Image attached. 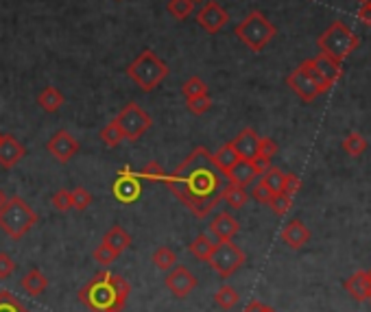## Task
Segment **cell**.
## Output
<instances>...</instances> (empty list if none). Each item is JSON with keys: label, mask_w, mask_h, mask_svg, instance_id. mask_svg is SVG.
Listing matches in <instances>:
<instances>
[{"label": "cell", "mask_w": 371, "mask_h": 312, "mask_svg": "<svg viewBox=\"0 0 371 312\" xmlns=\"http://www.w3.org/2000/svg\"><path fill=\"white\" fill-rule=\"evenodd\" d=\"M164 184L197 219H206L223 201V173L214 166L212 153L206 147H197L171 175H166Z\"/></svg>", "instance_id": "obj_1"}, {"label": "cell", "mask_w": 371, "mask_h": 312, "mask_svg": "<svg viewBox=\"0 0 371 312\" xmlns=\"http://www.w3.org/2000/svg\"><path fill=\"white\" fill-rule=\"evenodd\" d=\"M79 302L92 312H121L125 302L116 295L110 282V271H99L79 291Z\"/></svg>", "instance_id": "obj_2"}, {"label": "cell", "mask_w": 371, "mask_h": 312, "mask_svg": "<svg viewBox=\"0 0 371 312\" xmlns=\"http://www.w3.org/2000/svg\"><path fill=\"white\" fill-rule=\"evenodd\" d=\"M127 75L142 92H153L166 77L171 75V68L166 62H162L151 48H147V51H142L134 62L129 64Z\"/></svg>", "instance_id": "obj_3"}, {"label": "cell", "mask_w": 371, "mask_h": 312, "mask_svg": "<svg viewBox=\"0 0 371 312\" xmlns=\"http://www.w3.org/2000/svg\"><path fill=\"white\" fill-rule=\"evenodd\" d=\"M358 44H361L358 35L341 20H334L317 40L319 51L326 57L334 59L337 64H343L345 59L356 51Z\"/></svg>", "instance_id": "obj_4"}, {"label": "cell", "mask_w": 371, "mask_h": 312, "mask_svg": "<svg viewBox=\"0 0 371 312\" xmlns=\"http://www.w3.org/2000/svg\"><path fill=\"white\" fill-rule=\"evenodd\" d=\"M35 225H38V214L25 199L9 197V201L0 208V230L11 240L25 238Z\"/></svg>", "instance_id": "obj_5"}, {"label": "cell", "mask_w": 371, "mask_h": 312, "mask_svg": "<svg viewBox=\"0 0 371 312\" xmlns=\"http://www.w3.org/2000/svg\"><path fill=\"white\" fill-rule=\"evenodd\" d=\"M234 33L249 51L260 53V51H265V46L278 35V29L273 27V22L265 14L251 11V14H247V18H243L236 24Z\"/></svg>", "instance_id": "obj_6"}, {"label": "cell", "mask_w": 371, "mask_h": 312, "mask_svg": "<svg viewBox=\"0 0 371 312\" xmlns=\"http://www.w3.org/2000/svg\"><path fill=\"white\" fill-rule=\"evenodd\" d=\"M286 86H289L304 103H313L319 94H326V90H323V86L315 75L310 59L302 62L289 77H286Z\"/></svg>", "instance_id": "obj_7"}, {"label": "cell", "mask_w": 371, "mask_h": 312, "mask_svg": "<svg viewBox=\"0 0 371 312\" xmlns=\"http://www.w3.org/2000/svg\"><path fill=\"white\" fill-rule=\"evenodd\" d=\"M208 264L212 267V271H217L221 278H232V275L245 264V251L234 245V240H223V243H217L212 256L208 258Z\"/></svg>", "instance_id": "obj_8"}, {"label": "cell", "mask_w": 371, "mask_h": 312, "mask_svg": "<svg viewBox=\"0 0 371 312\" xmlns=\"http://www.w3.org/2000/svg\"><path fill=\"white\" fill-rule=\"evenodd\" d=\"M114 120L118 123V127H121L125 140L129 142L140 140L153 127V118L142 110L138 103H127Z\"/></svg>", "instance_id": "obj_9"}, {"label": "cell", "mask_w": 371, "mask_h": 312, "mask_svg": "<svg viewBox=\"0 0 371 312\" xmlns=\"http://www.w3.org/2000/svg\"><path fill=\"white\" fill-rule=\"evenodd\" d=\"M79 149H81L79 140L66 129H59L57 134H53L51 140L46 142V151H49L51 158H55L59 164H68L79 153Z\"/></svg>", "instance_id": "obj_10"}, {"label": "cell", "mask_w": 371, "mask_h": 312, "mask_svg": "<svg viewBox=\"0 0 371 312\" xmlns=\"http://www.w3.org/2000/svg\"><path fill=\"white\" fill-rule=\"evenodd\" d=\"M164 284H166V288H169V291L175 297L184 299V297H188L197 288V278L186 267H182V264H175L171 271H166Z\"/></svg>", "instance_id": "obj_11"}, {"label": "cell", "mask_w": 371, "mask_h": 312, "mask_svg": "<svg viewBox=\"0 0 371 312\" xmlns=\"http://www.w3.org/2000/svg\"><path fill=\"white\" fill-rule=\"evenodd\" d=\"M197 22L203 31L214 35V33H219L227 22H230V14H227L217 0H208V3L203 5V9L197 14Z\"/></svg>", "instance_id": "obj_12"}, {"label": "cell", "mask_w": 371, "mask_h": 312, "mask_svg": "<svg viewBox=\"0 0 371 312\" xmlns=\"http://www.w3.org/2000/svg\"><path fill=\"white\" fill-rule=\"evenodd\" d=\"M112 192H114L116 201H121V203H134V201H138L140 192H142L140 177L131 173L129 168H123V171L118 173V179L114 182V186H112Z\"/></svg>", "instance_id": "obj_13"}, {"label": "cell", "mask_w": 371, "mask_h": 312, "mask_svg": "<svg viewBox=\"0 0 371 312\" xmlns=\"http://www.w3.org/2000/svg\"><path fill=\"white\" fill-rule=\"evenodd\" d=\"M25 155H27L25 144H22L16 136L3 134V138H0V166L9 171V168H14Z\"/></svg>", "instance_id": "obj_14"}, {"label": "cell", "mask_w": 371, "mask_h": 312, "mask_svg": "<svg viewBox=\"0 0 371 312\" xmlns=\"http://www.w3.org/2000/svg\"><path fill=\"white\" fill-rule=\"evenodd\" d=\"M310 62H313L315 72L319 75V79H321L323 88H326V90H330V88L334 86V83L339 81V77L343 75L341 64H337V62H334V59L326 57L323 53H319L317 57H313V59H310Z\"/></svg>", "instance_id": "obj_15"}, {"label": "cell", "mask_w": 371, "mask_h": 312, "mask_svg": "<svg viewBox=\"0 0 371 312\" xmlns=\"http://www.w3.org/2000/svg\"><path fill=\"white\" fill-rule=\"evenodd\" d=\"M258 175H260V171L256 168L254 160H238L223 177L227 179V184H236V186L247 188L249 184L256 182Z\"/></svg>", "instance_id": "obj_16"}, {"label": "cell", "mask_w": 371, "mask_h": 312, "mask_svg": "<svg viewBox=\"0 0 371 312\" xmlns=\"http://www.w3.org/2000/svg\"><path fill=\"white\" fill-rule=\"evenodd\" d=\"M258 142H260V136L256 131L251 127H245L241 134L232 140V147L236 149L241 160H254L258 155Z\"/></svg>", "instance_id": "obj_17"}, {"label": "cell", "mask_w": 371, "mask_h": 312, "mask_svg": "<svg viewBox=\"0 0 371 312\" xmlns=\"http://www.w3.org/2000/svg\"><path fill=\"white\" fill-rule=\"evenodd\" d=\"M282 240L286 245H289L291 249H302L308 240H310V230L304 225V221L299 219H293L284 225L282 230Z\"/></svg>", "instance_id": "obj_18"}, {"label": "cell", "mask_w": 371, "mask_h": 312, "mask_svg": "<svg viewBox=\"0 0 371 312\" xmlns=\"http://www.w3.org/2000/svg\"><path fill=\"white\" fill-rule=\"evenodd\" d=\"M345 291L350 293L356 302H367L371 297V273L358 271L350 280H345Z\"/></svg>", "instance_id": "obj_19"}, {"label": "cell", "mask_w": 371, "mask_h": 312, "mask_svg": "<svg viewBox=\"0 0 371 312\" xmlns=\"http://www.w3.org/2000/svg\"><path fill=\"white\" fill-rule=\"evenodd\" d=\"M210 230L219 238V243H223V240H234V236L241 232V225H238V221L230 212H221L217 219L212 221Z\"/></svg>", "instance_id": "obj_20"}, {"label": "cell", "mask_w": 371, "mask_h": 312, "mask_svg": "<svg viewBox=\"0 0 371 312\" xmlns=\"http://www.w3.org/2000/svg\"><path fill=\"white\" fill-rule=\"evenodd\" d=\"M103 243L110 249H114L118 256H121V254H125V251L131 247V234L125 232L121 225H114L110 232H105Z\"/></svg>", "instance_id": "obj_21"}, {"label": "cell", "mask_w": 371, "mask_h": 312, "mask_svg": "<svg viewBox=\"0 0 371 312\" xmlns=\"http://www.w3.org/2000/svg\"><path fill=\"white\" fill-rule=\"evenodd\" d=\"M22 288H25L31 297H40L46 288H49V278H46L40 269H31L25 278H22Z\"/></svg>", "instance_id": "obj_22"}, {"label": "cell", "mask_w": 371, "mask_h": 312, "mask_svg": "<svg viewBox=\"0 0 371 312\" xmlns=\"http://www.w3.org/2000/svg\"><path fill=\"white\" fill-rule=\"evenodd\" d=\"M241 160L238 158V153H236V149L232 147V142H227V144H223V147L212 155V162H214V166L219 168V171L225 175L227 171H230V168Z\"/></svg>", "instance_id": "obj_23"}, {"label": "cell", "mask_w": 371, "mask_h": 312, "mask_svg": "<svg viewBox=\"0 0 371 312\" xmlns=\"http://www.w3.org/2000/svg\"><path fill=\"white\" fill-rule=\"evenodd\" d=\"M38 103H40V107L44 112H49V114H55L59 107H62L64 103H66V99H64V94L59 92L57 88H53V86H49V88H44L42 92H40V96H38Z\"/></svg>", "instance_id": "obj_24"}, {"label": "cell", "mask_w": 371, "mask_h": 312, "mask_svg": "<svg viewBox=\"0 0 371 312\" xmlns=\"http://www.w3.org/2000/svg\"><path fill=\"white\" fill-rule=\"evenodd\" d=\"M223 201L227 203L230 208H243L247 206V201H249V192L247 188L243 186H236V184H225L223 186Z\"/></svg>", "instance_id": "obj_25"}, {"label": "cell", "mask_w": 371, "mask_h": 312, "mask_svg": "<svg viewBox=\"0 0 371 312\" xmlns=\"http://www.w3.org/2000/svg\"><path fill=\"white\" fill-rule=\"evenodd\" d=\"M214 247H217V243L210 238V236H206V234H199L193 243L188 245V251L193 254L197 260H203V262H208V258L212 256V251H214Z\"/></svg>", "instance_id": "obj_26"}, {"label": "cell", "mask_w": 371, "mask_h": 312, "mask_svg": "<svg viewBox=\"0 0 371 312\" xmlns=\"http://www.w3.org/2000/svg\"><path fill=\"white\" fill-rule=\"evenodd\" d=\"M238 302H241V295H238V291L232 286H221L217 291V295H214V304H217L219 308H223V310L236 308Z\"/></svg>", "instance_id": "obj_27"}, {"label": "cell", "mask_w": 371, "mask_h": 312, "mask_svg": "<svg viewBox=\"0 0 371 312\" xmlns=\"http://www.w3.org/2000/svg\"><path fill=\"white\" fill-rule=\"evenodd\" d=\"M153 264L158 271H171L177 264V256L171 247H160L153 251Z\"/></svg>", "instance_id": "obj_28"}, {"label": "cell", "mask_w": 371, "mask_h": 312, "mask_svg": "<svg viewBox=\"0 0 371 312\" xmlns=\"http://www.w3.org/2000/svg\"><path fill=\"white\" fill-rule=\"evenodd\" d=\"M123 140H125V136H123V131H121V127H118L116 120L107 123V125L101 129V142L105 144L107 149H116Z\"/></svg>", "instance_id": "obj_29"}, {"label": "cell", "mask_w": 371, "mask_h": 312, "mask_svg": "<svg viewBox=\"0 0 371 312\" xmlns=\"http://www.w3.org/2000/svg\"><path fill=\"white\" fill-rule=\"evenodd\" d=\"M343 151L347 155H352V158H358V155H363L367 151V140L365 136H361L358 131H352V134H347V138L343 140Z\"/></svg>", "instance_id": "obj_30"}, {"label": "cell", "mask_w": 371, "mask_h": 312, "mask_svg": "<svg viewBox=\"0 0 371 312\" xmlns=\"http://www.w3.org/2000/svg\"><path fill=\"white\" fill-rule=\"evenodd\" d=\"M284 171L278 166H269L265 173H262V179L260 182L265 184L271 192H282V186H284Z\"/></svg>", "instance_id": "obj_31"}, {"label": "cell", "mask_w": 371, "mask_h": 312, "mask_svg": "<svg viewBox=\"0 0 371 312\" xmlns=\"http://www.w3.org/2000/svg\"><path fill=\"white\" fill-rule=\"evenodd\" d=\"M193 7H195L193 0H169V5H166L169 14L175 20H186L190 14H193Z\"/></svg>", "instance_id": "obj_32"}, {"label": "cell", "mask_w": 371, "mask_h": 312, "mask_svg": "<svg viewBox=\"0 0 371 312\" xmlns=\"http://www.w3.org/2000/svg\"><path fill=\"white\" fill-rule=\"evenodd\" d=\"M0 312H29V308L14 293L0 291Z\"/></svg>", "instance_id": "obj_33"}, {"label": "cell", "mask_w": 371, "mask_h": 312, "mask_svg": "<svg viewBox=\"0 0 371 312\" xmlns=\"http://www.w3.org/2000/svg\"><path fill=\"white\" fill-rule=\"evenodd\" d=\"M267 206L278 216H284L293 206V197H289L286 192H273V197H271V201L267 203Z\"/></svg>", "instance_id": "obj_34"}, {"label": "cell", "mask_w": 371, "mask_h": 312, "mask_svg": "<svg viewBox=\"0 0 371 312\" xmlns=\"http://www.w3.org/2000/svg\"><path fill=\"white\" fill-rule=\"evenodd\" d=\"M182 94L186 99H195V96H203L208 94V86L201 77H190L184 86H182Z\"/></svg>", "instance_id": "obj_35"}, {"label": "cell", "mask_w": 371, "mask_h": 312, "mask_svg": "<svg viewBox=\"0 0 371 312\" xmlns=\"http://www.w3.org/2000/svg\"><path fill=\"white\" fill-rule=\"evenodd\" d=\"M140 179H145V182H153V184H160L166 179V173H164V168L158 164V162H149L142 171L138 173Z\"/></svg>", "instance_id": "obj_36"}, {"label": "cell", "mask_w": 371, "mask_h": 312, "mask_svg": "<svg viewBox=\"0 0 371 312\" xmlns=\"http://www.w3.org/2000/svg\"><path fill=\"white\" fill-rule=\"evenodd\" d=\"M186 105H188L190 114L203 116L212 107V99H210V94H203V96H195V99H186Z\"/></svg>", "instance_id": "obj_37"}, {"label": "cell", "mask_w": 371, "mask_h": 312, "mask_svg": "<svg viewBox=\"0 0 371 312\" xmlns=\"http://www.w3.org/2000/svg\"><path fill=\"white\" fill-rule=\"evenodd\" d=\"M51 203H53V208L57 210V212H68V210H73V197H70V190H57L55 195H53V199H51Z\"/></svg>", "instance_id": "obj_38"}, {"label": "cell", "mask_w": 371, "mask_h": 312, "mask_svg": "<svg viewBox=\"0 0 371 312\" xmlns=\"http://www.w3.org/2000/svg\"><path fill=\"white\" fill-rule=\"evenodd\" d=\"M92 256H94V262H99L101 267H110V264L116 262V258H118L116 251L110 249L105 243H101L97 249H94V254H92Z\"/></svg>", "instance_id": "obj_39"}, {"label": "cell", "mask_w": 371, "mask_h": 312, "mask_svg": "<svg viewBox=\"0 0 371 312\" xmlns=\"http://www.w3.org/2000/svg\"><path fill=\"white\" fill-rule=\"evenodd\" d=\"M70 197H73V208L79 210V212H83L86 208H90V203H92V195H90V192H88L86 188H83V186L75 188L73 192H70Z\"/></svg>", "instance_id": "obj_40"}, {"label": "cell", "mask_w": 371, "mask_h": 312, "mask_svg": "<svg viewBox=\"0 0 371 312\" xmlns=\"http://www.w3.org/2000/svg\"><path fill=\"white\" fill-rule=\"evenodd\" d=\"M110 282H112V286H114L116 295L127 304V299H129V295H131V284L123 278V275H118V273H110Z\"/></svg>", "instance_id": "obj_41"}, {"label": "cell", "mask_w": 371, "mask_h": 312, "mask_svg": "<svg viewBox=\"0 0 371 312\" xmlns=\"http://www.w3.org/2000/svg\"><path fill=\"white\" fill-rule=\"evenodd\" d=\"M14 271H16L14 258L5 254V251H0V280H9L11 275H14Z\"/></svg>", "instance_id": "obj_42"}, {"label": "cell", "mask_w": 371, "mask_h": 312, "mask_svg": "<svg viewBox=\"0 0 371 312\" xmlns=\"http://www.w3.org/2000/svg\"><path fill=\"white\" fill-rule=\"evenodd\" d=\"M275 153H278V144H275V140L273 138H260V142H258V155H260V158L271 160Z\"/></svg>", "instance_id": "obj_43"}, {"label": "cell", "mask_w": 371, "mask_h": 312, "mask_svg": "<svg viewBox=\"0 0 371 312\" xmlns=\"http://www.w3.org/2000/svg\"><path fill=\"white\" fill-rule=\"evenodd\" d=\"M299 190H302V179H299L297 175H293V173H286V175H284L282 192H286L289 197H293V195H297Z\"/></svg>", "instance_id": "obj_44"}, {"label": "cell", "mask_w": 371, "mask_h": 312, "mask_svg": "<svg viewBox=\"0 0 371 312\" xmlns=\"http://www.w3.org/2000/svg\"><path fill=\"white\" fill-rule=\"evenodd\" d=\"M249 195L251 197H254L258 203H262V206H267V203L271 201V197H273V192L265 186V184H262V182H258L254 188H251V192H249Z\"/></svg>", "instance_id": "obj_45"}, {"label": "cell", "mask_w": 371, "mask_h": 312, "mask_svg": "<svg viewBox=\"0 0 371 312\" xmlns=\"http://www.w3.org/2000/svg\"><path fill=\"white\" fill-rule=\"evenodd\" d=\"M358 20L369 24V27H371V3L361 5V9H358Z\"/></svg>", "instance_id": "obj_46"}, {"label": "cell", "mask_w": 371, "mask_h": 312, "mask_svg": "<svg viewBox=\"0 0 371 312\" xmlns=\"http://www.w3.org/2000/svg\"><path fill=\"white\" fill-rule=\"evenodd\" d=\"M267 308H269V306H265L262 302H258V299H254V302L247 304V308H245L243 312H267Z\"/></svg>", "instance_id": "obj_47"}, {"label": "cell", "mask_w": 371, "mask_h": 312, "mask_svg": "<svg viewBox=\"0 0 371 312\" xmlns=\"http://www.w3.org/2000/svg\"><path fill=\"white\" fill-rule=\"evenodd\" d=\"M9 201V197H7V192L3 190V188H0V208H3L5 206V203Z\"/></svg>", "instance_id": "obj_48"}, {"label": "cell", "mask_w": 371, "mask_h": 312, "mask_svg": "<svg viewBox=\"0 0 371 312\" xmlns=\"http://www.w3.org/2000/svg\"><path fill=\"white\" fill-rule=\"evenodd\" d=\"M267 312H278V310H273V308H267Z\"/></svg>", "instance_id": "obj_49"}, {"label": "cell", "mask_w": 371, "mask_h": 312, "mask_svg": "<svg viewBox=\"0 0 371 312\" xmlns=\"http://www.w3.org/2000/svg\"><path fill=\"white\" fill-rule=\"evenodd\" d=\"M193 3H201V0H193Z\"/></svg>", "instance_id": "obj_50"}, {"label": "cell", "mask_w": 371, "mask_h": 312, "mask_svg": "<svg viewBox=\"0 0 371 312\" xmlns=\"http://www.w3.org/2000/svg\"><path fill=\"white\" fill-rule=\"evenodd\" d=\"M0 138H3V134H0Z\"/></svg>", "instance_id": "obj_51"}, {"label": "cell", "mask_w": 371, "mask_h": 312, "mask_svg": "<svg viewBox=\"0 0 371 312\" xmlns=\"http://www.w3.org/2000/svg\"><path fill=\"white\" fill-rule=\"evenodd\" d=\"M369 299H371V297H369Z\"/></svg>", "instance_id": "obj_52"}, {"label": "cell", "mask_w": 371, "mask_h": 312, "mask_svg": "<svg viewBox=\"0 0 371 312\" xmlns=\"http://www.w3.org/2000/svg\"><path fill=\"white\" fill-rule=\"evenodd\" d=\"M369 273H371V271H369Z\"/></svg>", "instance_id": "obj_53"}]
</instances>
